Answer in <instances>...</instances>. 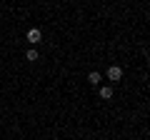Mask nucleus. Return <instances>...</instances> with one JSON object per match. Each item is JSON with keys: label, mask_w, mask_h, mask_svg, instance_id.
I'll return each instance as SVG.
<instances>
[{"label": "nucleus", "mask_w": 150, "mask_h": 140, "mask_svg": "<svg viewBox=\"0 0 150 140\" xmlns=\"http://www.w3.org/2000/svg\"><path fill=\"white\" fill-rule=\"evenodd\" d=\"M25 58L30 60V63H35V60H38V50H28V55H25Z\"/></svg>", "instance_id": "nucleus-5"}, {"label": "nucleus", "mask_w": 150, "mask_h": 140, "mask_svg": "<svg viewBox=\"0 0 150 140\" xmlns=\"http://www.w3.org/2000/svg\"><path fill=\"white\" fill-rule=\"evenodd\" d=\"M100 80H103V78H100V73H98V70H93L90 75H88V83H90V85H100Z\"/></svg>", "instance_id": "nucleus-3"}, {"label": "nucleus", "mask_w": 150, "mask_h": 140, "mask_svg": "<svg viewBox=\"0 0 150 140\" xmlns=\"http://www.w3.org/2000/svg\"><path fill=\"white\" fill-rule=\"evenodd\" d=\"M25 38H28V43L38 45V43H40V38H43V33L38 30V28H30V30H28V35H25Z\"/></svg>", "instance_id": "nucleus-2"}, {"label": "nucleus", "mask_w": 150, "mask_h": 140, "mask_svg": "<svg viewBox=\"0 0 150 140\" xmlns=\"http://www.w3.org/2000/svg\"><path fill=\"white\" fill-rule=\"evenodd\" d=\"M100 98H103V100H110V98H112V88L110 85H103L100 88Z\"/></svg>", "instance_id": "nucleus-4"}, {"label": "nucleus", "mask_w": 150, "mask_h": 140, "mask_svg": "<svg viewBox=\"0 0 150 140\" xmlns=\"http://www.w3.org/2000/svg\"><path fill=\"white\" fill-rule=\"evenodd\" d=\"M120 78H123V68H118V65H110V68H108V80L118 83Z\"/></svg>", "instance_id": "nucleus-1"}]
</instances>
